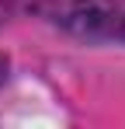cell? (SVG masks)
<instances>
[{
    "label": "cell",
    "instance_id": "3",
    "mask_svg": "<svg viewBox=\"0 0 125 129\" xmlns=\"http://www.w3.org/2000/svg\"><path fill=\"white\" fill-rule=\"evenodd\" d=\"M4 73H7V63H4V59H0V80H4Z\"/></svg>",
    "mask_w": 125,
    "mask_h": 129
},
{
    "label": "cell",
    "instance_id": "1",
    "mask_svg": "<svg viewBox=\"0 0 125 129\" xmlns=\"http://www.w3.org/2000/svg\"><path fill=\"white\" fill-rule=\"evenodd\" d=\"M42 11L77 35L125 39V0H42Z\"/></svg>",
    "mask_w": 125,
    "mask_h": 129
},
{
    "label": "cell",
    "instance_id": "2",
    "mask_svg": "<svg viewBox=\"0 0 125 129\" xmlns=\"http://www.w3.org/2000/svg\"><path fill=\"white\" fill-rule=\"evenodd\" d=\"M21 4H24V0H0V21H7L11 14H18Z\"/></svg>",
    "mask_w": 125,
    "mask_h": 129
}]
</instances>
